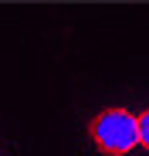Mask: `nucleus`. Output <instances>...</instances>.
<instances>
[{
	"label": "nucleus",
	"mask_w": 149,
	"mask_h": 156,
	"mask_svg": "<svg viewBox=\"0 0 149 156\" xmlns=\"http://www.w3.org/2000/svg\"><path fill=\"white\" fill-rule=\"evenodd\" d=\"M88 136L98 153L126 156V153H132V146H139V115H132L129 109H119V105L102 109L88 122Z\"/></svg>",
	"instance_id": "f257e3e1"
},
{
	"label": "nucleus",
	"mask_w": 149,
	"mask_h": 156,
	"mask_svg": "<svg viewBox=\"0 0 149 156\" xmlns=\"http://www.w3.org/2000/svg\"><path fill=\"white\" fill-rule=\"evenodd\" d=\"M139 146H146V149H149V109L139 115Z\"/></svg>",
	"instance_id": "f03ea898"
}]
</instances>
